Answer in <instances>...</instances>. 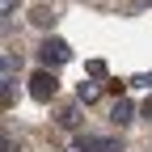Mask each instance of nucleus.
I'll return each instance as SVG.
<instances>
[{
	"instance_id": "7",
	"label": "nucleus",
	"mask_w": 152,
	"mask_h": 152,
	"mask_svg": "<svg viewBox=\"0 0 152 152\" xmlns=\"http://www.w3.org/2000/svg\"><path fill=\"white\" fill-rule=\"evenodd\" d=\"M0 102H4V110H13V102H17V85H13V76H4V85H0Z\"/></svg>"
},
{
	"instance_id": "5",
	"label": "nucleus",
	"mask_w": 152,
	"mask_h": 152,
	"mask_svg": "<svg viewBox=\"0 0 152 152\" xmlns=\"http://www.w3.org/2000/svg\"><path fill=\"white\" fill-rule=\"evenodd\" d=\"M30 21H34L38 30H51L55 21H59V13H55V9H47V4H38V9L30 13Z\"/></svg>"
},
{
	"instance_id": "12",
	"label": "nucleus",
	"mask_w": 152,
	"mask_h": 152,
	"mask_svg": "<svg viewBox=\"0 0 152 152\" xmlns=\"http://www.w3.org/2000/svg\"><path fill=\"white\" fill-rule=\"evenodd\" d=\"M0 9H4V17H13V9H17V0H0Z\"/></svg>"
},
{
	"instance_id": "6",
	"label": "nucleus",
	"mask_w": 152,
	"mask_h": 152,
	"mask_svg": "<svg viewBox=\"0 0 152 152\" xmlns=\"http://www.w3.org/2000/svg\"><path fill=\"white\" fill-rule=\"evenodd\" d=\"M97 85H93V80H80V89H76V102H80V106H89V102H97Z\"/></svg>"
},
{
	"instance_id": "8",
	"label": "nucleus",
	"mask_w": 152,
	"mask_h": 152,
	"mask_svg": "<svg viewBox=\"0 0 152 152\" xmlns=\"http://www.w3.org/2000/svg\"><path fill=\"white\" fill-rule=\"evenodd\" d=\"M76 123H80V110H76V106H68V110L59 114V127H68V131H72Z\"/></svg>"
},
{
	"instance_id": "3",
	"label": "nucleus",
	"mask_w": 152,
	"mask_h": 152,
	"mask_svg": "<svg viewBox=\"0 0 152 152\" xmlns=\"http://www.w3.org/2000/svg\"><path fill=\"white\" fill-rule=\"evenodd\" d=\"M76 152H123L118 140H110V135H76Z\"/></svg>"
},
{
	"instance_id": "14",
	"label": "nucleus",
	"mask_w": 152,
	"mask_h": 152,
	"mask_svg": "<svg viewBox=\"0 0 152 152\" xmlns=\"http://www.w3.org/2000/svg\"><path fill=\"white\" fill-rule=\"evenodd\" d=\"M140 114H144V118H152V97H148V102L140 106Z\"/></svg>"
},
{
	"instance_id": "11",
	"label": "nucleus",
	"mask_w": 152,
	"mask_h": 152,
	"mask_svg": "<svg viewBox=\"0 0 152 152\" xmlns=\"http://www.w3.org/2000/svg\"><path fill=\"white\" fill-rule=\"evenodd\" d=\"M89 76H106V64L102 59H89Z\"/></svg>"
},
{
	"instance_id": "2",
	"label": "nucleus",
	"mask_w": 152,
	"mask_h": 152,
	"mask_svg": "<svg viewBox=\"0 0 152 152\" xmlns=\"http://www.w3.org/2000/svg\"><path fill=\"white\" fill-rule=\"evenodd\" d=\"M38 59H42L47 68H51V64H68V59H72V47L64 42V38H47V42L38 47Z\"/></svg>"
},
{
	"instance_id": "1",
	"label": "nucleus",
	"mask_w": 152,
	"mask_h": 152,
	"mask_svg": "<svg viewBox=\"0 0 152 152\" xmlns=\"http://www.w3.org/2000/svg\"><path fill=\"white\" fill-rule=\"evenodd\" d=\"M55 93H59L55 72H47V68H42V72H34V76H30V97H34V102H51Z\"/></svg>"
},
{
	"instance_id": "9",
	"label": "nucleus",
	"mask_w": 152,
	"mask_h": 152,
	"mask_svg": "<svg viewBox=\"0 0 152 152\" xmlns=\"http://www.w3.org/2000/svg\"><path fill=\"white\" fill-rule=\"evenodd\" d=\"M131 85H140V89H152V72H140V76H135Z\"/></svg>"
},
{
	"instance_id": "10",
	"label": "nucleus",
	"mask_w": 152,
	"mask_h": 152,
	"mask_svg": "<svg viewBox=\"0 0 152 152\" xmlns=\"http://www.w3.org/2000/svg\"><path fill=\"white\" fill-rule=\"evenodd\" d=\"M17 68H21V59H13V55H4V76H13Z\"/></svg>"
},
{
	"instance_id": "4",
	"label": "nucleus",
	"mask_w": 152,
	"mask_h": 152,
	"mask_svg": "<svg viewBox=\"0 0 152 152\" xmlns=\"http://www.w3.org/2000/svg\"><path fill=\"white\" fill-rule=\"evenodd\" d=\"M131 114H135V106H131L127 97H118V102L110 106V123H114V127H127V123H131Z\"/></svg>"
},
{
	"instance_id": "13",
	"label": "nucleus",
	"mask_w": 152,
	"mask_h": 152,
	"mask_svg": "<svg viewBox=\"0 0 152 152\" xmlns=\"http://www.w3.org/2000/svg\"><path fill=\"white\" fill-rule=\"evenodd\" d=\"M4 152H21V144H17V140H9V135H4Z\"/></svg>"
}]
</instances>
